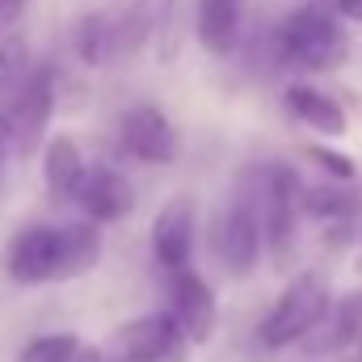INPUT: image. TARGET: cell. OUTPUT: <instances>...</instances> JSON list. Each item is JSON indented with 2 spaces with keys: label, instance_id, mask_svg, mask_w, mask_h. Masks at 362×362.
<instances>
[{
  "label": "cell",
  "instance_id": "1",
  "mask_svg": "<svg viewBox=\"0 0 362 362\" xmlns=\"http://www.w3.org/2000/svg\"><path fill=\"white\" fill-rule=\"evenodd\" d=\"M257 198H262V253H270V262L282 270L295 262V245H299L303 181L286 165H270L257 173Z\"/></svg>",
  "mask_w": 362,
  "mask_h": 362
},
{
  "label": "cell",
  "instance_id": "2",
  "mask_svg": "<svg viewBox=\"0 0 362 362\" xmlns=\"http://www.w3.org/2000/svg\"><path fill=\"white\" fill-rule=\"evenodd\" d=\"M278 51L282 59H291L295 68H308V72H329L346 59V34L337 25V17L320 4H303L295 8L282 30H278Z\"/></svg>",
  "mask_w": 362,
  "mask_h": 362
},
{
  "label": "cell",
  "instance_id": "3",
  "mask_svg": "<svg viewBox=\"0 0 362 362\" xmlns=\"http://www.w3.org/2000/svg\"><path fill=\"white\" fill-rule=\"evenodd\" d=\"M215 253L223 257V266L245 278L253 274V266L262 262V198H257V173L249 181H240V189L228 198L215 236H211Z\"/></svg>",
  "mask_w": 362,
  "mask_h": 362
},
{
  "label": "cell",
  "instance_id": "4",
  "mask_svg": "<svg viewBox=\"0 0 362 362\" xmlns=\"http://www.w3.org/2000/svg\"><path fill=\"white\" fill-rule=\"evenodd\" d=\"M325 308H329L325 282H320L316 274H299V278L278 295V303L266 312V320H262V329H257L262 346H266V350L299 346V341L316 329V320L325 316Z\"/></svg>",
  "mask_w": 362,
  "mask_h": 362
},
{
  "label": "cell",
  "instance_id": "5",
  "mask_svg": "<svg viewBox=\"0 0 362 362\" xmlns=\"http://www.w3.org/2000/svg\"><path fill=\"white\" fill-rule=\"evenodd\" d=\"M51 114H55V68H30L21 76V85L8 93V105H4L17 156H30L42 144Z\"/></svg>",
  "mask_w": 362,
  "mask_h": 362
},
{
  "label": "cell",
  "instance_id": "6",
  "mask_svg": "<svg viewBox=\"0 0 362 362\" xmlns=\"http://www.w3.org/2000/svg\"><path fill=\"white\" fill-rule=\"evenodd\" d=\"M177 346H181V329L165 308V312H148V316H135V320L118 325L105 337L101 354L110 362H165L177 354Z\"/></svg>",
  "mask_w": 362,
  "mask_h": 362
},
{
  "label": "cell",
  "instance_id": "7",
  "mask_svg": "<svg viewBox=\"0 0 362 362\" xmlns=\"http://www.w3.org/2000/svg\"><path fill=\"white\" fill-rule=\"evenodd\" d=\"M118 139H122L127 156H135L144 165H173L177 160V131L160 105H148V101L131 105L118 118Z\"/></svg>",
  "mask_w": 362,
  "mask_h": 362
},
{
  "label": "cell",
  "instance_id": "8",
  "mask_svg": "<svg viewBox=\"0 0 362 362\" xmlns=\"http://www.w3.org/2000/svg\"><path fill=\"white\" fill-rule=\"evenodd\" d=\"M59 270V228L55 223H30L21 228L4 249V274L17 286H42L55 282Z\"/></svg>",
  "mask_w": 362,
  "mask_h": 362
},
{
  "label": "cell",
  "instance_id": "9",
  "mask_svg": "<svg viewBox=\"0 0 362 362\" xmlns=\"http://www.w3.org/2000/svg\"><path fill=\"white\" fill-rule=\"evenodd\" d=\"M169 316L177 320L181 337L202 346L211 333H215V295L206 286V278L189 266L181 270H169Z\"/></svg>",
  "mask_w": 362,
  "mask_h": 362
},
{
  "label": "cell",
  "instance_id": "10",
  "mask_svg": "<svg viewBox=\"0 0 362 362\" xmlns=\"http://www.w3.org/2000/svg\"><path fill=\"white\" fill-rule=\"evenodd\" d=\"M194 232H198V211L189 194H173L156 219H152V257L165 270H181L194 257Z\"/></svg>",
  "mask_w": 362,
  "mask_h": 362
},
{
  "label": "cell",
  "instance_id": "11",
  "mask_svg": "<svg viewBox=\"0 0 362 362\" xmlns=\"http://www.w3.org/2000/svg\"><path fill=\"white\" fill-rule=\"evenodd\" d=\"M72 202H81L89 223H118L135 211V185L122 177L118 169H85V177L76 185Z\"/></svg>",
  "mask_w": 362,
  "mask_h": 362
},
{
  "label": "cell",
  "instance_id": "12",
  "mask_svg": "<svg viewBox=\"0 0 362 362\" xmlns=\"http://www.w3.org/2000/svg\"><path fill=\"white\" fill-rule=\"evenodd\" d=\"M312 337V350L329 354V350H350L354 341H362V291L354 295H341V299H329L325 316L316 320V329L308 333ZM303 337V341H308Z\"/></svg>",
  "mask_w": 362,
  "mask_h": 362
},
{
  "label": "cell",
  "instance_id": "13",
  "mask_svg": "<svg viewBox=\"0 0 362 362\" xmlns=\"http://www.w3.org/2000/svg\"><path fill=\"white\" fill-rule=\"evenodd\" d=\"M240 21H245V0H198V42L211 55H232L240 47Z\"/></svg>",
  "mask_w": 362,
  "mask_h": 362
},
{
  "label": "cell",
  "instance_id": "14",
  "mask_svg": "<svg viewBox=\"0 0 362 362\" xmlns=\"http://www.w3.org/2000/svg\"><path fill=\"white\" fill-rule=\"evenodd\" d=\"M85 152H81V144L72 139V135H55V139H47V148H42V185L51 189V198H59V202H72V194H76V185L85 177Z\"/></svg>",
  "mask_w": 362,
  "mask_h": 362
},
{
  "label": "cell",
  "instance_id": "15",
  "mask_svg": "<svg viewBox=\"0 0 362 362\" xmlns=\"http://www.w3.org/2000/svg\"><path fill=\"white\" fill-rule=\"evenodd\" d=\"M101 262V228L81 219V223H59V270L55 282H72L97 270Z\"/></svg>",
  "mask_w": 362,
  "mask_h": 362
},
{
  "label": "cell",
  "instance_id": "16",
  "mask_svg": "<svg viewBox=\"0 0 362 362\" xmlns=\"http://www.w3.org/2000/svg\"><path fill=\"white\" fill-rule=\"evenodd\" d=\"M286 110H291L308 131H316V135H325V139L346 135V110L337 105V97H329V93L316 89V85H291V89H286Z\"/></svg>",
  "mask_w": 362,
  "mask_h": 362
},
{
  "label": "cell",
  "instance_id": "17",
  "mask_svg": "<svg viewBox=\"0 0 362 362\" xmlns=\"http://www.w3.org/2000/svg\"><path fill=\"white\" fill-rule=\"evenodd\" d=\"M169 13H173V0H135V4L114 21V38H118V47H127V51L148 47V42L165 30Z\"/></svg>",
  "mask_w": 362,
  "mask_h": 362
},
{
  "label": "cell",
  "instance_id": "18",
  "mask_svg": "<svg viewBox=\"0 0 362 362\" xmlns=\"http://www.w3.org/2000/svg\"><path fill=\"white\" fill-rule=\"evenodd\" d=\"M114 47H118L114 21H105V17H89V21L81 25V34H76V51L89 59L93 68H101V64L114 55Z\"/></svg>",
  "mask_w": 362,
  "mask_h": 362
},
{
  "label": "cell",
  "instance_id": "19",
  "mask_svg": "<svg viewBox=\"0 0 362 362\" xmlns=\"http://www.w3.org/2000/svg\"><path fill=\"white\" fill-rule=\"evenodd\" d=\"M81 350V337L72 333H47V337H34L13 362H68Z\"/></svg>",
  "mask_w": 362,
  "mask_h": 362
},
{
  "label": "cell",
  "instance_id": "20",
  "mask_svg": "<svg viewBox=\"0 0 362 362\" xmlns=\"http://www.w3.org/2000/svg\"><path fill=\"white\" fill-rule=\"evenodd\" d=\"M25 72H30V47H25V38H4L0 42V101L21 85Z\"/></svg>",
  "mask_w": 362,
  "mask_h": 362
},
{
  "label": "cell",
  "instance_id": "21",
  "mask_svg": "<svg viewBox=\"0 0 362 362\" xmlns=\"http://www.w3.org/2000/svg\"><path fill=\"white\" fill-rule=\"evenodd\" d=\"M299 206H303V215H316V219H341V215H350V198H341L337 189H308L303 185Z\"/></svg>",
  "mask_w": 362,
  "mask_h": 362
},
{
  "label": "cell",
  "instance_id": "22",
  "mask_svg": "<svg viewBox=\"0 0 362 362\" xmlns=\"http://www.w3.org/2000/svg\"><path fill=\"white\" fill-rule=\"evenodd\" d=\"M308 156L329 173V177H337V181H354L358 177V165H354V156H341V152H329V148H320V144H312L308 148Z\"/></svg>",
  "mask_w": 362,
  "mask_h": 362
},
{
  "label": "cell",
  "instance_id": "23",
  "mask_svg": "<svg viewBox=\"0 0 362 362\" xmlns=\"http://www.w3.org/2000/svg\"><path fill=\"white\" fill-rule=\"evenodd\" d=\"M30 0H0V21H17Z\"/></svg>",
  "mask_w": 362,
  "mask_h": 362
},
{
  "label": "cell",
  "instance_id": "24",
  "mask_svg": "<svg viewBox=\"0 0 362 362\" xmlns=\"http://www.w3.org/2000/svg\"><path fill=\"white\" fill-rule=\"evenodd\" d=\"M68 362H110V358L101 354V346H81V350H76Z\"/></svg>",
  "mask_w": 362,
  "mask_h": 362
},
{
  "label": "cell",
  "instance_id": "25",
  "mask_svg": "<svg viewBox=\"0 0 362 362\" xmlns=\"http://www.w3.org/2000/svg\"><path fill=\"white\" fill-rule=\"evenodd\" d=\"M333 4H337V13H341V17L362 21V0H333Z\"/></svg>",
  "mask_w": 362,
  "mask_h": 362
},
{
  "label": "cell",
  "instance_id": "26",
  "mask_svg": "<svg viewBox=\"0 0 362 362\" xmlns=\"http://www.w3.org/2000/svg\"><path fill=\"white\" fill-rule=\"evenodd\" d=\"M8 148H13V135H8V118H4V110H0V160L8 156Z\"/></svg>",
  "mask_w": 362,
  "mask_h": 362
},
{
  "label": "cell",
  "instance_id": "27",
  "mask_svg": "<svg viewBox=\"0 0 362 362\" xmlns=\"http://www.w3.org/2000/svg\"><path fill=\"white\" fill-rule=\"evenodd\" d=\"M358 257H362V249H358Z\"/></svg>",
  "mask_w": 362,
  "mask_h": 362
}]
</instances>
